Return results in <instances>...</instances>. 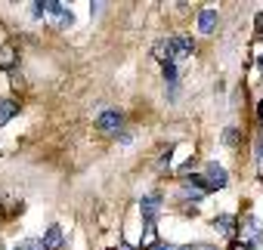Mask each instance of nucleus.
Returning <instances> with one entry per match:
<instances>
[{
  "label": "nucleus",
  "mask_w": 263,
  "mask_h": 250,
  "mask_svg": "<svg viewBox=\"0 0 263 250\" xmlns=\"http://www.w3.org/2000/svg\"><path fill=\"white\" fill-rule=\"evenodd\" d=\"M16 250H25V247H22V244H19V247H16Z\"/></svg>",
  "instance_id": "obj_21"
},
{
  "label": "nucleus",
  "mask_w": 263,
  "mask_h": 250,
  "mask_svg": "<svg viewBox=\"0 0 263 250\" xmlns=\"http://www.w3.org/2000/svg\"><path fill=\"white\" fill-rule=\"evenodd\" d=\"M217 22H220L217 10H211V7H208V10H201V13H198V31H201V34H214V31H217Z\"/></svg>",
  "instance_id": "obj_5"
},
{
  "label": "nucleus",
  "mask_w": 263,
  "mask_h": 250,
  "mask_svg": "<svg viewBox=\"0 0 263 250\" xmlns=\"http://www.w3.org/2000/svg\"><path fill=\"white\" fill-rule=\"evenodd\" d=\"M152 250H177V247H171V244H167V241H161V244H155V247H152Z\"/></svg>",
  "instance_id": "obj_15"
},
{
  "label": "nucleus",
  "mask_w": 263,
  "mask_h": 250,
  "mask_svg": "<svg viewBox=\"0 0 263 250\" xmlns=\"http://www.w3.org/2000/svg\"><path fill=\"white\" fill-rule=\"evenodd\" d=\"M235 250H254V247H235Z\"/></svg>",
  "instance_id": "obj_20"
},
{
  "label": "nucleus",
  "mask_w": 263,
  "mask_h": 250,
  "mask_svg": "<svg viewBox=\"0 0 263 250\" xmlns=\"http://www.w3.org/2000/svg\"><path fill=\"white\" fill-rule=\"evenodd\" d=\"M257 68H260V71H263V53H260V59H257Z\"/></svg>",
  "instance_id": "obj_19"
},
{
  "label": "nucleus",
  "mask_w": 263,
  "mask_h": 250,
  "mask_svg": "<svg viewBox=\"0 0 263 250\" xmlns=\"http://www.w3.org/2000/svg\"><path fill=\"white\" fill-rule=\"evenodd\" d=\"M16 114H19V105H16L13 99H0V127H4V123H10Z\"/></svg>",
  "instance_id": "obj_7"
},
{
  "label": "nucleus",
  "mask_w": 263,
  "mask_h": 250,
  "mask_svg": "<svg viewBox=\"0 0 263 250\" xmlns=\"http://www.w3.org/2000/svg\"><path fill=\"white\" fill-rule=\"evenodd\" d=\"M257 37H260V40H263V34H257Z\"/></svg>",
  "instance_id": "obj_22"
},
{
  "label": "nucleus",
  "mask_w": 263,
  "mask_h": 250,
  "mask_svg": "<svg viewBox=\"0 0 263 250\" xmlns=\"http://www.w3.org/2000/svg\"><path fill=\"white\" fill-rule=\"evenodd\" d=\"M161 71H164V77L171 80V87H174V80H177V65L174 62H167V65H161Z\"/></svg>",
  "instance_id": "obj_10"
},
{
  "label": "nucleus",
  "mask_w": 263,
  "mask_h": 250,
  "mask_svg": "<svg viewBox=\"0 0 263 250\" xmlns=\"http://www.w3.org/2000/svg\"><path fill=\"white\" fill-rule=\"evenodd\" d=\"M254 155H257V161L263 164V133L257 136V149H254Z\"/></svg>",
  "instance_id": "obj_14"
},
{
  "label": "nucleus",
  "mask_w": 263,
  "mask_h": 250,
  "mask_svg": "<svg viewBox=\"0 0 263 250\" xmlns=\"http://www.w3.org/2000/svg\"><path fill=\"white\" fill-rule=\"evenodd\" d=\"M121 123H124V114H121L118 108H105V111L96 117V127H99L102 133H118Z\"/></svg>",
  "instance_id": "obj_1"
},
{
  "label": "nucleus",
  "mask_w": 263,
  "mask_h": 250,
  "mask_svg": "<svg viewBox=\"0 0 263 250\" xmlns=\"http://www.w3.org/2000/svg\"><path fill=\"white\" fill-rule=\"evenodd\" d=\"M204 179H208V185H211V189H223V185L229 182V173H226V170H223L217 161H211V164H208V173H204Z\"/></svg>",
  "instance_id": "obj_4"
},
{
  "label": "nucleus",
  "mask_w": 263,
  "mask_h": 250,
  "mask_svg": "<svg viewBox=\"0 0 263 250\" xmlns=\"http://www.w3.org/2000/svg\"><path fill=\"white\" fill-rule=\"evenodd\" d=\"M22 247L25 250H44V241L41 238H28V241H22Z\"/></svg>",
  "instance_id": "obj_11"
},
{
  "label": "nucleus",
  "mask_w": 263,
  "mask_h": 250,
  "mask_svg": "<svg viewBox=\"0 0 263 250\" xmlns=\"http://www.w3.org/2000/svg\"><path fill=\"white\" fill-rule=\"evenodd\" d=\"M257 117L263 120V99H260V105H257Z\"/></svg>",
  "instance_id": "obj_18"
},
{
  "label": "nucleus",
  "mask_w": 263,
  "mask_h": 250,
  "mask_svg": "<svg viewBox=\"0 0 263 250\" xmlns=\"http://www.w3.org/2000/svg\"><path fill=\"white\" fill-rule=\"evenodd\" d=\"M41 241H44V250H59V247L65 244V238H62V228H59V225H50V228L44 232V238H41Z\"/></svg>",
  "instance_id": "obj_6"
},
{
  "label": "nucleus",
  "mask_w": 263,
  "mask_h": 250,
  "mask_svg": "<svg viewBox=\"0 0 263 250\" xmlns=\"http://www.w3.org/2000/svg\"><path fill=\"white\" fill-rule=\"evenodd\" d=\"M177 250H201V244H183V247H177Z\"/></svg>",
  "instance_id": "obj_17"
},
{
  "label": "nucleus",
  "mask_w": 263,
  "mask_h": 250,
  "mask_svg": "<svg viewBox=\"0 0 263 250\" xmlns=\"http://www.w3.org/2000/svg\"><path fill=\"white\" fill-rule=\"evenodd\" d=\"M254 250H263V235H257V238H254Z\"/></svg>",
  "instance_id": "obj_16"
},
{
  "label": "nucleus",
  "mask_w": 263,
  "mask_h": 250,
  "mask_svg": "<svg viewBox=\"0 0 263 250\" xmlns=\"http://www.w3.org/2000/svg\"><path fill=\"white\" fill-rule=\"evenodd\" d=\"M214 228H217L223 238H232V235H235V216H217V219H214Z\"/></svg>",
  "instance_id": "obj_9"
},
{
  "label": "nucleus",
  "mask_w": 263,
  "mask_h": 250,
  "mask_svg": "<svg viewBox=\"0 0 263 250\" xmlns=\"http://www.w3.org/2000/svg\"><path fill=\"white\" fill-rule=\"evenodd\" d=\"M16 62H19L16 50H13L10 44H4V47H0V71H10V68H13Z\"/></svg>",
  "instance_id": "obj_8"
},
{
  "label": "nucleus",
  "mask_w": 263,
  "mask_h": 250,
  "mask_svg": "<svg viewBox=\"0 0 263 250\" xmlns=\"http://www.w3.org/2000/svg\"><path fill=\"white\" fill-rule=\"evenodd\" d=\"M158 207H161V195H146V198H143L140 210H143V222H146V225H155V219H158Z\"/></svg>",
  "instance_id": "obj_3"
},
{
  "label": "nucleus",
  "mask_w": 263,
  "mask_h": 250,
  "mask_svg": "<svg viewBox=\"0 0 263 250\" xmlns=\"http://www.w3.org/2000/svg\"><path fill=\"white\" fill-rule=\"evenodd\" d=\"M167 167H171V149H167V152L158 158V170H167Z\"/></svg>",
  "instance_id": "obj_13"
},
{
  "label": "nucleus",
  "mask_w": 263,
  "mask_h": 250,
  "mask_svg": "<svg viewBox=\"0 0 263 250\" xmlns=\"http://www.w3.org/2000/svg\"><path fill=\"white\" fill-rule=\"evenodd\" d=\"M223 142H226V145H235V142H238V133H235V127H229V130L223 133Z\"/></svg>",
  "instance_id": "obj_12"
},
{
  "label": "nucleus",
  "mask_w": 263,
  "mask_h": 250,
  "mask_svg": "<svg viewBox=\"0 0 263 250\" xmlns=\"http://www.w3.org/2000/svg\"><path fill=\"white\" fill-rule=\"evenodd\" d=\"M192 50H195V44H192V37H189V34H174V37H171V53H174V62H180V59L192 56Z\"/></svg>",
  "instance_id": "obj_2"
}]
</instances>
